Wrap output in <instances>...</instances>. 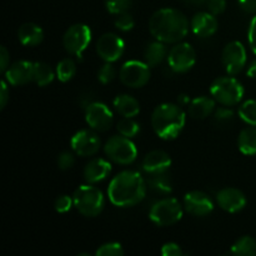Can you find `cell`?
I'll return each instance as SVG.
<instances>
[{"label":"cell","instance_id":"4316f807","mask_svg":"<svg viewBox=\"0 0 256 256\" xmlns=\"http://www.w3.org/2000/svg\"><path fill=\"white\" fill-rule=\"evenodd\" d=\"M54 79V72L46 62H34V72H32V80L39 86H46Z\"/></svg>","mask_w":256,"mask_h":256},{"label":"cell","instance_id":"6da1fadb","mask_svg":"<svg viewBox=\"0 0 256 256\" xmlns=\"http://www.w3.org/2000/svg\"><path fill=\"white\" fill-rule=\"evenodd\" d=\"M152 36L162 42H178L186 36L189 20L182 12L172 8L160 9L152 14L149 22Z\"/></svg>","mask_w":256,"mask_h":256},{"label":"cell","instance_id":"7bdbcfd3","mask_svg":"<svg viewBox=\"0 0 256 256\" xmlns=\"http://www.w3.org/2000/svg\"><path fill=\"white\" fill-rule=\"evenodd\" d=\"M9 100V90H8L6 82H2V90H0V108L4 109Z\"/></svg>","mask_w":256,"mask_h":256},{"label":"cell","instance_id":"44dd1931","mask_svg":"<svg viewBox=\"0 0 256 256\" xmlns=\"http://www.w3.org/2000/svg\"><path fill=\"white\" fill-rule=\"evenodd\" d=\"M18 38L25 46H35L44 39V32L34 22H25L18 30Z\"/></svg>","mask_w":256,"mask_h":256},{"label":"cell","instance_id":"4fadbf2b","mask_svg":"<svg viewBox=\"0 0 256 256\" xmlns=\"http://www.w3.org/2000/svg\"><path fill=\"white\" fill-rule=\"evenodd\" d=\"M222 64L228 74L236 75L246 64V50L239 42H232L222 50Z\"/></svg>","mask_w":256,"mask_h":256},{"label":"cell","instance_id":"484cf974","mask_svg":"<svg viewBox=\"0 0 256 256\" xmlns=\"http://www.w3.org/2000/svg\"><path fill=\"white\" fill-rule=\"evenodd\" d=\"M168 170L158 172H148L146 182L150 185V188L156 190L158 192H172V180L168 175Z\"/></svg>","mask_w":256,"mask_h":256},{"label":"cell","instance_id":"d6986e66","mask_svg":"<svg viewBox=\"0 0 256 256\" xmlns=\"http://www.w3.org/2000/svg\"><path fill=\"white\" fill-rule=\"evenodd\" d=\"M172 165V159L162 150L150 152L142 160V170L145 172H158L168 170Z\"/></svg>","mask_w":256,"mask_h":256},{"label":"cell","instance_id":"2e32d148","mask_svg":"<svg viewBox=\"0 0 256 256\" xmlns=\"http://www.w3.org/2000/svg\"><path fill=\"white\" fill-rule=\"evenodd\" d=\"M216 202L222 210L228 212H238L246 205L244 192L235 188H226L218 192Z\"/></svg>","mask_w":256,"mask_h":256},{"label":"cell","instance_id":"7a4b0ae2","mask_svg":"<svg viewBox=\"0 0 256 256\" xmlns=\"http://www.w3.org/2000/svg\"><path fill=\"white\" fill-rule=\"evenodd\" d=\"M146 185L136 172H122L112 180L108 189L110 202L120 208L134 206L145 198Z\"/></svg>","mask_w":256,"mask_h":256},{"label":"cell","instance_id":"5bb4252c","mask_svg":"<svg viewBox=\"0 0 256 256\" xmlns=\"http://www.w3.org/2000/svg\"><path fill=\"white\" fill-rule=\"evenodd\" d=\"M72 149L80 156H92L100 149V139L92 130H80L72 138Z\"/></svg>","mask_w":256,"mask_h":256},{"label":"cell","instance_id":"603a6c76","mask_svg":"<svg viewBox=\"0 0 256 256\" xmlns=\"http://www.w3.org/2000/svg\"><path fill=\"white\" fill-rule=\"evenodd\" d=\"M114 108L124 118H134L140 112V105L138 100L128 94L118 95L114 99Z\"/></svg>","mask_w":256,"mask_h":256},{"label":"cell","instance_id":"7c38bea8","mask_svg":"<svg viewBox=\"0 0 256 256\" xmlns=\"http://www.w3.org/2000/svg\"><path fill=\"white\" fill-rule=\"evenodd\" d=\"M125 44L120 36L112 32L102 35L96 42V52L99 56L106 62H114L122 55Z\"/></svg>","mask_w":256,"mask_h":256},{"label":"cell","instance_id":"74e56055","mask_svg":"<svg viewBox=\"0 0 256 256\" xmlns=\"http://www.w3.org/2000/svg\"><path fill=\"white\" fill-rule=\"evenodd\" d=\"M75 159L72 156V154L70 152H64L58 156V166L62 170H69L74 166Z\"/></svg>","mask_w":256,"mask_h":256},{"label":"cell","instance_id":"9c48e42d","mask_svg":"<svg viewBox=\"0 0 256 256\" xmlns=\"http://www.w3.org/2000/svg\"><path fill=\"white\" fill-rule=\"evenodd\" d=\"M150 66L146 62L139 60L126 62L120 69V80L124 85L129 88H142L149 82Z\"/></svg>","mask_w":256,"mask_h":256},{"label":"cell","instance_id":"ee69618b","mask_svg":"<svg viewBox=\"0 0 256 256\" xmlns=\"http://www.w3.org/2000/svg\"><path fill=\"white\" fill-rule=\"evenodd\" d=\"M240 6L248 12H256V0H239Z\"/></svg>","mask_w":256,"mask_h":256},{"label":"cell","instance_id":"cb8c5ba5","mask_svg":"<svg viewBox=\"0 0 256 256\" xmlns=\"http://www.w3.org/2000/svg\"><path fill=\"white\" fill-rule=\"evenodd\" d=\"M165 56H166V48H165V45L162 44V42H159V40L154 42H150L144 52L145 62H146L150 68L159 65L160 62L165 59Z\"/></svg>","mask_w":256,"mask_h":256},{"label":"cell","instance_id":"8992f818","mask_svg":"<svg viewBox=\"0 0 256 256\" xmlns=\"http://www.w3.org/2000/svg\"><path fill=\"white\" fill-rule=\"evenodd\" d=\"M104 150L110 160L122 165L132 164L138 156V150L134 142L130 140V138L122 135L110 138L105 144Z\"/></svg>","mask_w":256,"mask_h":256},{"label":"cell","instance_id":"9a60e30c","mask_svg":"<svg viewBox=\"0 0 256 256\" xmlns=\"http://www.w3.org/2000/svg\"><path fill=\"white\" fill-rule=\"evenodd\" d=\"M184 208L195 216H205L212 212L214 204L205 192H190L184 198Z\"/></svg>","mask_w":256,"mask_h":256},{"label":"cell","instance_id":"60d3db41","mask_svg":"<svg viewBox=\"0 0 256 256\" xmlns=\"http://www.w3.org/2000/svg\"><path fill=\"white\" fill-rule=\"evenodd\" d=\"M249 44L256 54V16L252 18L249 28Z\"/></svg>","mask_w":256,"mask_h":256},{"label":"cell","instance_id":"8d00e7d4","mask_svg":"<svg viewBox=\"0 0 256 256\" xmlns=\"http://www.w3.org/2000/svg\"><path fill=\"white\" fill-rule=\"evenodd\" d=\"M72 204H74V200L72 199L70 196H68V195H62V196L58 198L56 200H55V210H56L58 212H68L70 209H72Z\"/></svg>","mask_w":256,"mask_h":256},{"label":"cell","instance_id":"d6a6232c","mask_svg":"<svg viewBox=\"0 0 256 256\" xmlns=\"http://www.w3.org/2000/svg\"><path fill=\"white\" fill-rule=\"evenodd\" d=\"M98 256H122L124 255V250L119 242H108L102 245L96 250Z\"/></svg>","mask_w":256,"mask_h":256},{"label":"cell","instance_id":"f6af8a7d","mask_svg":"<svg viewBox=\"0 0 256 256\" xmlns=\"http://www.w3.org/2000/svg\"><path fill=\"white\" fill-rule=\"evenodd\" d=\"M248 75H249L250 78H252V79H256V60L250 64L249 69H248Z\"/></svg>","mask_w":256,"mask_h":256},{"label":"cell","instance_id":"4dcf8cb0","mask_svg":"<svg viewBox=\"0 0 256 256\" xmlns=\"http://www.w3.org/2000/svg\"><path fill=\"white\" fill-rule=\"evenodd\" d=\"M118 132L122 136L132 139V138L136 136L139 134L140 125L135 120H132V118H124V119L118 122Z\"/></svg>","mask_w":256,"mask_h":256},{"label":"cell","instance_id":"277c9868","mask_svg":"<svg viewBox=\"0 0 256 256\" xmlns=\"http://www.w3.org/2000/svg\"><path fill=\"white\" fill-rule=\"evenodd\" d=\"M72 200L78 212L88 218L99 215L104 208V195L98 188L92 185H82L78 188Z\"/></svg>","mask_w":256,"mask_h":256},{"label":"cell","instance_id":"e575fe53","mask_svg":"<svg viewBox=\"0 0 256 256\" xmlns=\"http://www.w3.org/2000/svg\"><path fill=\"white\" fill-rule=\"evenodd\" d=\"M115 75H116L115 68L112 66L110 62H106V64H104L100 68L99 72H98V79H99L102 84H109L110 82L114 80Z\"/></svg>","mask_w":256,"mask_h":256},{"label":"cell","instance_id":"7402d4cb","mask_svg":"<svg viewBox=\"0 0 256 256\" xmlns=\"http://www.w3.org/2000/svg\"><path fill=\"white\" fill-rule=\"evenodd\" d=\"M215 109V100L199 96L189 104V114L192 119H206Z\"/></svg>","mask_w":256,"mask_h":256},{"label":"cell","instance_id":"f546056e","mask_svg":"<svg viewBox=\"0 0 256 256\" xmlns=\"http://www.w3.org/2000/svg\"><path fill=\"white\" fill-rule=\"evenodd\" d=\"M76 72V65H75L74 60L69 59H62V62L58 64L56 66V76L60 82H69L70 79H72V76Z\"/></svg>","mask_w":256,"mask_h":256},{"label":"cell","instance_id":"8fae6325","mask_svg":"<svg viewBox=\"0 0 256 256\" xmlns=\"http://www.w3.org/2000/svg\"><path fill=\"white\" fill-rule=\"evenodd\" d=\"M85 120L92 129L106 132L112 125V112L102 102H90L85 110Z\"/></svg>","mask_w":256,"mask_h":256},{"label":"cell","instance_id":"83f0119b","mask_svg":"<svg viewBox=\"0 0 256 256\" xmlns=\"http://www.w3.org/2000/svg\"><path fill=\"white\" fill-rule=\"evenodd\" d=\"M182 2L186 5H192V6L204 8L206 9V12L214 15L222 14L226 8L225 0H182Z\"/></svg>","mask_w":256,"mask_h":256},{"label":"cell","instance_id":"d4e9b609","mask_svg":"<svg viewBox=\"0 0 256 256\" xmlns=\"http://www.w3.org/2000/svg\"><path fill=\"white\" fill-rule=\"evenodd\" d=\"M239 149L245 155L256 154V126L250 125V128L242 130L238 139Z\"/></svg>","mask_w":256,"mask_h":256},{"label":"cell","instance_id":"52a82bcc","mask_svg":"<svg viewBox=\"0 0 256 256\" xmlns=\"http://www.w3.org/2000/svg\"><path fill=\"white\" fill-rule=\"evenodd\" d=\"M150 219L160 226H168L179 222L182 216V208L176 199L168 198L152 205Z\"/></svg>","mask_w":256,"mask_h":256},{"label":"cell","instance_id":"f35d334b","mask_svg":"<svg viewBox=\"0 0 256 256\" xmlns=\"http://www.w3.org/2000/svg\"><path fill=\"white\" fill-rule=\"evenodd\" d=\"M214 116L218 122L222 124V122H230L232 119V116H234V112H232V110L228 109V108H220V109H218L215 112Z\"/></svg>","mask_w":256,"mask_h":256},{"label":"cell","instance_id":"ac0fdd59","mask_svg":"<svg viewBox=\"0 0 256 256\" xmlns=\"http://www.w3.org/2000/svg\"><path fill=\"white\" fill-rule=\"evenodd\" d=\"M192 30L200 38H208L215 34L218 30V20L214 14L209 12H200L192 19Z\"/></svg>","mask_w":256,"mask_h":256},{"label":"cell","instance_id":"ffe728a7","mask_svg":"<svg viewBox=\"0 0 256 256\" xmlns=\"http://www.w3.org/2000/svg\"><path fill=\"white\" fill-rule=\"evenodd\" d=\"M112 172V165L104 159H94L85 166L84 178L89 184L104 180Z\"/></svg>","mask_w":256,"mask_h":256},{"label":"cell","instance_id":"ab89813d","mask_svg":"<svg viewBox=\"0 0 256 256\" xmlns=\"http://www.w3.org/2000/svg\"><path fill=\"white\" fill-rule=\"evenodd\" d=\"M162 254L164 256H180L182 255V252L178 244H175V242H168V244H165L162 246Z\"/></svg>","mask_w":256,"mask_h":256},{"label":"cell","instance_id":"e0dca14e","mask_svg":"<svg viewBox=\"0 0 256 256\" xmlns=\"http://www.w3.org/2000/svg\"><path fill=\"white\" fill-rule=\"evenodd\" d=\"M34 62L22 60L9 66L5 72V79L12 85H24L32 80Z\"/></svg>","mask_w":256,"mask_h":256},{"label":"cell","instance_id":"ba28073f","mask_svg":"<svg viewBox=\"0 0 256 256\" xmlns=\"http://www.w3.org/2000/svg\"><path fill=\"white\" fill-rule=\"evenodd\" d=\"M90 40H92V30L89 29V26L85 24H75L65 32L62 44L69 54L80 58L90 44Z\"/></svg>","mask_w":256,"mask_h":256},{"label":"cell","instance_id":"d590c367","mask_svg":"<svg viewBox=\"0 0 256 256\" xmlns=\"http://www.w3.org/2000/svg\"><path fill=\"white\" fill-rule=\"evenodd\" d=\"M134 19L126 12L119 14V16L115 19V26L119 30H122V32H129V30H132L134 28Z\"/></svg>","mask_w":256,"mask_h":256},{"label":"cell","instance_id":"5b68a950","mask_svg":"<svg viewBox=\"0 0 256 256\" xmlns=\"http://www.w3.org/2000/svg\"><path fill=\"white\" fill-rule=\"evenodd\" d=\"M210 92L215 102L224 106H232L242 102L244 96V88L232 76L219 78L210 86Z\"/></svg>","mask_w":256,"mask_h":256},{"label":"cell","instance_id":"1f68e13d","mask_svg":"<svg viewBox=\"0 0 256 256\" xmlns=\"http://www.w3.org/2000/svg\"><path fill=\"white\" fill-rule=\"evenodd\" d=\"M239 116L246 124L256 126V100H248L242 102L239 109Z\"/></svg>","mask_w":256,"mask_h":256},{"label":"cell","instance_id":"f1b7e54d","mask_svg":"<svg viewBox=\"0 0 256 256\" xmlns=\"http://www.w3.org/2000/svg\"><path fill=\"white\" fill-rule=\"evenodd\" d=\"M232 254L240 256H255L256 255V242L250 236H244L238 240L232 246Z\"/></svg>","mask_w":256,"mask_h":256},{"label":"cell","instance_id":"3957f363","mask_svg":"<svg viewBox=\"0 0 256 256\" xmlns=\"http://www.w3.org/2000/svg\"><path fill=\"white\" fill-rule=\"evenodd\" d=\"M152 125L155 134L162 139H175L185 125L184 110L175 104L159 105L152 112Z\"/></svg>","mask_w":256,"mask_h":256},{"label":"cell","instance_id":"30bf717a","mask_svg":"<svg viewBox=\"0 0 256 256\" xmlns=\"http://www.w3.org/2000/svg\"><path fill=\"white\" fill-rule=\"evenodd\" d=\"M196 62V54L188 42H180L172 46L168 55V64L175 72H185L192 69Z\"/></svg>","mask_w":256,"mask_h":256},{"label":"cell","instance_id":"b9f144b4","mask_svg":"<svg viewBox=\"0 0 256 256\" xmlns=\"http://www.w3.org/2000/svg\"><path fill=\"white\" fill-rule=\"evenodd\" d=\"M8 66H9V52H8L6 48H0V70L2 72H6Z\"/></svg>","mask_w":256,"mask_h":256},{"label":"cell","instance_id":"bcb514c9","mask_svg":"<svg viewBox=\"0 0 256 256\" xmlns=\"http://www.w3.org/2000/svg\"><path fill=\"white\" fill-rule=\"evenodd\" d=\"M179 102H180V105L186 104V102H189V98H188L186 95H182V96L179 98Z\"/></svg>","mask_w":256,"mask_h":256},{"label":"cell","instance_id":"836d02e7","mask_svg":"<svg viewBox=\"0 0 256 256\" xmlns=\"http://www.w3.org/2000/svg\"><path fill=\"white\" fill-rule=\"evenodd\" d=\"M132 5V0H106L105 6L106 10L112 14H122L125 12Z\"/></svg>","mask_w":256,"mask_h":256}]
</instances>
